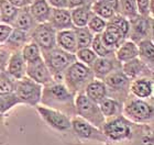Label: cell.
<instances>
[{
	"label": "cell",
	"mask_w": 154,
	"mask_h": 145,
	"mask_svg": "<svg viewBox=\"0 0 154 145\" xmlns=\"http://www.w3.org/2000/svg\"><path fill=\"white\" fill-rule=\"evenodd\" d=\"M33 42L36 43L42 51H48L56 45V33L50 24H40L32 33Z\"/></svg>",
	"instance_id": "obj_11"
},
{
	"label": "cell",
	"mask_w": 154,
	"mask_h": 145,
	"mask_svg": "<svg viewBox=\"0 0 154 145\" xmlns=\"http://www.w3.org/2000/svg\"><path fill=\"white\" fill-rule=\"evenodd\" d=\"M87 26H88V29H89L91 32L99 34V33H101L103 30H105L107 24L100 17L94 16V17H91V19L88 20Z\"/></svg>",
	"instance_id": "obj_37"
},
{
	"label": "cell",
	"mask_w": 154,
	"mask_h": 145,
	"mask_svg": "<svg viewBox=\"0 0 154 145\" xmlns=\"http://www.w3.org/2000/svg\"><path fill=\"white\" fill-rule=\"evenodd\" d=\"M30 12L32 18L38 22H45L51 16V9L46 0H35L31 6Z\"/></svg>",
	"instance_id": "obj_23"
},
{
	"label": "cell",
	"mask_w": 154,
	"mask_h": 145,
	"mask_svg": "<svg viewBox=\"0 0 154 145\" xmlns=\"http://www.w3.org/2000/svg\"><path fill=\"white\" fill-rule=\"evenodd\" d=\"M72 23H74L75 26L78 28L86 26L89 20V11L86 7H76L71 14Z\"/></svg>",
	"instance_id": "obj_27"
},
{
	"label": "cell",
	"mask_w": 154,
	"mask_h": 145,
	"mask_svg": "<svg viewBox=\"0 0 154 145\" xmlns=\"http://www.w3.org/2000/svg\"><path fill=\"white\" fill-rule=\"evenodd\" d=\"M48 3L55 8H66L67 7V0H48Z\"/></svg>",
	"instance_id": "obj_43"
},
{
	"label": "cell",
	"mask_w": 154,
	"mask_h": 145,
	"mask_svg": "<svg viewBox=\"0 0 154 145\" xmlns=\"http://www.w3.org/2000/svg\"><path fill=\"white\" fill-rule=\"evenodd\" d=\"M122 71L129 79H135V78L142 77L143 75H146L145 71H150L148 65L140 58L135 57L128 62H125L122 65Z\"/></svg>",
	"instance_id": "obj_14"
},
{
	"label": "cell",
	"mask_w": 154,
	"mask_h": 145,
	"mask_svg": "<svg viewBox=\"0 0 154 145\" xmlns=\"http://www.w3.org/2000/svg\"><path fill=\"white\" fill-rule=\"evenodd\" d=\"M56 43L63 51L68 52L71 54H75L77 52L76 36L74 31L72 30H61L56 34Z\"/></svg>",
	"instance_id": "obj_17"
},
{
	"label": "cell",
	"mask_w": 154,
	"mask_h": 145,
	"mask_svg": "<svg viewBox=\"0 0 154 145\" xmlns=\"http://www.w3.org/2000/svg\"><path fill=\"white\" fill-rule=\"evenodd\" d=\"M14 24H16L17 29L22 30V31H28L33 26V18L28 11H23V12L20 13L19 16H17Z\"/></svg>",
	"instance_id": "obj_34"
},
{
	"label": "cell",
	"mask_w": 154,
	"mask_h": 145,
	"mask_svg": "<svg viewBox=\"0 0 154 145\" xmlns=\"http://www.w3.org/2000/svg\"><path fill=\"white\" fill-rule=\"evenodd\" d=\"M14 84L16 81L12 80V77L6 71H0V95L12 94L14 91Z\"/></svg>",
	"instance_id": "obj_30"
},
{
	"label": "cell",
	"mask_w": 154,
	"mask_h": 145,
	"mask_svg": "<svg viewBox=\"0 0 154 145\" xmlns=\"http://www.w3.org/2000/svg\"><path fill=\"white\" fill-rule=\"evenodd\" d=\"M12 32L11 26L8 24H0V43L7 42L10 33Z\"/></svg>",
	"instance_id": "obj_40"
},
{
	"label": "cell",
	"mask_w": 154,
	"mask_h": 145,
	"mask_svg": "<svg viewBox=\"0 0 154 145\" xmlns=\"http://www.w3.org/2000/svg\"><path fill=\"white\" fill-rule=\"evenodd\" d=\"M90 68H91L94 76L100 80H103L107 75L115 71V63L108 56L107 57H97L96 61L94 62V64L90 66Z\"/></svg>",
	"instance_id": "obj_20"
},
{
	"label": "cell",
	"mask_w": 154,
	"mask_h": 145,
	"mask_svg": "<svg viewBox=\"0 0 154 145\" xmlns=\"http://www.w3.org/2000/svg\"><path fill=\"white\" fill-rule=\"evenodd\" d=\"M75 36H76V43H77V50L79 48H86L89 47L93 41V33L88 28H77L74 31Z\"/></svg>",
	"instance_id": "obj_26"
},
{
	"label": "cell",
	"mask_w": 154,
	"mask_h": 145,
	"mask_svg": "<svg viewBox=\"0 0 154 145\" xmlns=\"http://www.w3.org/2000/svg\"><path fill=\"white\" fill-rule=\"evenodd\" d=\"M7 66V73L14 79H21L26 75V62L24 61L22 54L17 52L9 57Z\"/></svg>",
	"instance_id": "obj_12"
},
{
	"label": "cell",
	"mask_w": 154,
	"mask_h": 145,
	"mask_svg": "<svg viewBox=\"0 0 154 145\" xmlns=\"http://www.w3.org/2000/svg\"><path fill=\"white\" fill-rule=\"evenodd\" d=\"M139 51V56L140 59L143 61L145 64H153L154 62V46L153 42L150 40H141L139 42L138 46Z\"/></svg>",
	"instance_id": "obj_24"
},
{
	"label": "cell",
	"mask_w": 154,
	"mask_h": 145,
	"mask_svg": "<svg viewBox=\"0 0 154 145\" xmlns=\"http://www.w3.org/2000/svg\"><path fill=\"white\" fill-rule=\"evenodd\" d=\"M72 130L74 131L78 137L83 140H91L97 142H106V137L103 135V131L93 124H90L88 121L84 120L79 116H73L71 119Z\"/></svg>",
	"instance_id": "obj_9"
},
{
	"label": "cell",
	"mask_w": 154,
	"mask_h": 145,
	"mask_svg": "<svg viewBox=\"0 0 154 145\" xmlns=\"http://www.w3.org/2000/svg\"><path fill=\"white\" fill-rule=\"evenodd\" d=\"M90 46H91V50L94 51V53L98 57H107V56H109L112 53V50H109V48H107L106 46L103 45L100 33L94 36Z\"/></svg>",
	"instance_id": "obj_31"
},
{
	"label": "cell",
	"mask_w": 154,
	"mask_h": 145,
	"mask_svg": "<svg viewBox=\"0 0 154 145\" xmlns=\"http://www.w3.org/2000/svg\"><path fill=\"white\" fill-rule=\"evenodd\" d=\"M21 103L30 106H38L42 97V85L38 84L29 77H23L16 80L13 91Z\"/></svg>",
	"instance_id": "obj_6"
},
{
	"label": "cell",
	"mask_w": 154,
	"mask_h": 145,
	"mask_svg": "<svg viewBox=\"0 0 154 145\" xmlns=\"http://www.w3.org/2000/svg\"><path fill=\"white\" fill-rule=\"evenodd\" d=\"M38 112L42 116V119L48 123V125L55 129L60 132H68L72 130L71 119L67 116V114L64 112H61L58 110L52 109L48 107L35 106Z\"/></svg>",
	"instance_id": "obj_8"
},
{
	"label": "cell",
	"mask_w": 154,
	"mask_h": 145,
	"mask_svg": "<svg viewBox=\"0 0 154 145\" xmlns=\"http://www.w3.org/2000/svg\"><path fill=\"white\" fill-rule=\"evenodd\" d=\"M93 77L91 68L77 61L69 65L64 71L65 86L71 92H76L85 88L89 81L93 80Z\"/></svg>",
	"instance_id": "obj_3"
},
{
	"label": "cell",
	"mask_w": 154,
	"mask_h": 145,
	"mask_svg": "<svg viewBox=\"0 0 154 145\" xmlns=\"http://www.w3.org/2000/svg\"><path fill=\"white\" fill-rule=\"evenodd\" d=\"M43 61L51 71L53 78L64 74L68 66L76 61L75 54L63 51L60 47H53L48 51H43Z\"/></svg>",
	"instance_id": "obj_4"
},
{
	"label": "cell",
	"mask_w": 154,
	"mask_h": 145,
	"mask_svg": "<svg viewBox=\"0 0 154 145\" xmlns=\"http://www.w3.org/2000/svg\"><path fill=\"white\" fill-rule=\"evenodd\" d=\"M103 83L107 88L113 91L125 90L130 85V79L125 75L122 71H113L103 78Z\"/></svg>",
	"instance_id": "obj_15"
},
{
	"label": "cell",
	"mask_w": 154,
	"mask_h": 145,
	"mask_svg": "<svg viewBox=\"0 0 154 145\" xmlns=\"http://www.w3.org/2000/svg\"><path fill=\"white\" fill-rule=\"evenodd\" d=\"M74 104L75 111L80 118L88 121L90 124H93L94 126H96L98 129H103L106 118L103 116V113L99 109V106L97 103L91 101L89 98H87L85 94H79L75 98Z\"/></svg>",
	"instance_id": "obj_5"
},
{
	"label": "cell",
	"mask_w": 154,
	"mask_h": 145,
	"mask_svg": "<svg viewBox=\"0 0 154 145\" xmlns=\"http://www.w3.org/2000/svg\"><path fill=\"white\" fill-rule=\"evenodd\" d=\"M125 116L134 123H148L153 118V108L144 100L129 99L123 108Z\"/></svg>",
	"instance_id": "obj_7"
},
{
	"label": "cell",
	"mask_w": 154,
	"mask_h": 145,
	"mask_svg": "<svg viewBox=\"0 0 154 145\" xmlns=\"http://www.w3.org/2000/svg\"><path fill=\"white\" fill-rule=\"evenodd\" d=\"M26 31H22V30H19V29H16L14 31L10 33L9 38L7 40V42L8 44L12 46H21L23 45L24 43L26 42Z\"/></svg>",
	"instance_id": "obj_35"
},
{
	"label": "cell",
	"mask_w": 154,
	"mask_h": 145,
	"mask_svg": "<svg viewBox=\"0 0 154 145\" xmlns=\"http://www.w3.org/2000/svg\"><path fill=\"white\" fill-rule=\"evenodd\" d=\"M101 2H103L105 5L109 6L110 8H112L113 10L119 9V0H99Z\"/></svg>",
	"instance_id": "obj_44"
},
{
	"label": "cell",
	"mask_w": 154,
	"mask_h": 145,
	"mask_svg": "<svg viewBox=\"0 0 154 145\" xmlns=\"http://www.w3.org/2000/svg\"><path fill=\"white\" fill-rule=\"evenodd\" d=\"M75 56H76V58L80 63L87 65L88 67H90V66L94 64V62L96 61V58L98 57V56L94 53L93 50H90L89 47L77 50V52L75 53Z\"/></svg>",
	"instance_id": "obj_32"
},
{
	"label": "cell",
	"mask_w": 154,
	"mask_h": 145,
	"mask_svg": "<svg viewBox=\"0 0 154 145\" xmlns=\"http://www.w3.org/2000/svg\"><path fill=\"white\" fill-rule=\"evenodd\" d=\"M100 35H101V41L103 45L109 50H112L113 47L118 46L121 43L122 39L125 38L120 29L113 26L112 23H109L108 26H106L105 30L103 31V34Z\"/></svg>",
	"instance_id": "obj_16"
},
{
	"label": "cell",
	"mask_w": 154,
	"mask_h": 145,
	"mask_svg": "<svg viewBox=\"0 0 154 145\" xmlns=\"http://www.w3.org/2000/svg\"><path fill=\"white\" fill-rule=\"evenodd\" d=\"M9 52L6 51V50H2L0 48V71H5V67L8 64V61H9Z\"/></svg>",
	"instance_id": "obj_41"
},
{
	"label": "cell",
	"mask_w": 154,
	"mask_h": 145,
	"mask_svg": "<svg viewBox=\"0 0 154 145\" xmlns=\"http://www.w3.org/2000/svg\"><path fill=\"white\" fill-rule=\"evenodd\" d=\"M129 88L133 96L139 99H145L152 95L153 84L151 79H149L148 77H139L131 81Z\"/></svg>",
	"instance_id": "obj_13"
},
{
	"label": "cell",
	"mask_w": 154,
	"mask_h": 145,
	"mask_svg": "<svg viewBox=\"0 0 154 145\" xmlns=\"http://www.w3.org/2000/svg\"><path fill=\"white\" fill-rule=\"evenodd\" d=\"M50 18H51L53 28H56L60 31L61 30H68L69 28H72L73 23H72L71 13L65 8H55V9H53Z\"/></svg>",
	"instance_id": "obj_19"
},
{
	"label": "cell",
	"mask_w": 154,
	"mask_h": 145,
	"mask_svg": "<svg viewBox=\"0 0 154 145\" xmlns=\"http://www.w3.org/2000/svg\"><path fill=\"white\" fill-rule=\"evenodd\" d=\"M93 10L98 14V17L100 18H103V19H110L113 17V12L115 10L112 8H110L109 6L105 5L101 1H96V2L93 5Z\"/></svg>",
	"instance_id": "obj_36"
},
{
	"label": "cell",
	"mask_w": 154,
	"mask_h": 145,
	"mask_svg": "<svg viewBox=\"0 0 154 145\" xmlns=\"http://www.w3.org/2000/svg\"><path fill=\"white\" fill-rule=\"evenodd\" d=\"M84 5V0H67V6L69 8H76Z\"/></svg>",
	"instance_id": "obj_45"
},
{
	"label": "cell",
	"mask_w": 154,
	"mask_h": 145,
	"mask_svg": "<svg viewBox=\"0 0 154 145\" xmlns=\"http://www.w3.org/2000/svg\"><path fill=\"white\" fill-rule=\"evenodd\" d=\"M99 109L103 113V116L106 119H110L113 116H120V113L122 111V107L119 101H117L113 98H103L99 103Z\"/></svg>",
	"instance_id": "obj_22"
},
{
	"label": "cell",
	"mask_w": 154,
	"mask_h": 145,
	"mask_svg": "<svg viewBox=\"0 0 154 145\" xmlns=\"http://www.w3.org/2000/svg\"><path fill=\"white\" fill-rule=\"evenodd\" d=\"M149 21L143 18H137L131 23L132 39L134 41H141L143 36L146 35L149 31Z\"/></svg>",
	"instance_id": "obj_25"
},
{
	"label": "cell",
	"mask_w": 154,
	"mask_h": 145,
	"mask_svg": "<svg viewBox=\"0 0 154 145\" xmlns=\"http://www.w3.org/2000/svg\"><path fill=\"white\" fill-rule=\"evenodd\" d=\"M24 61L28 63V62H32L35 61L38 58L42 57L41 56V48L38 47V44L34 42L28 43L26 45L23 46L22 52H21Z\"/></svg>",
	"instance_id": "obj_29"
},
{
	"label": "cell",
	"mask_w": 154,
	"mask_h": 145,
	"mask_svg": "<svg viewBox=\"0 0 154 145\" xmlns=\"http://www.w3.org/2000/svg\"><path fill=\"white\" fill-rule=\"evenodd\" d=\"M139 56V51H138V45L135 44L133 41H127L120 44L118 47L117 52H116V57L119 62L125 63L130 59L138 57Z\"/></svg>",
	"instance_id": "obj_21"
},
{
	"label": "cell",
	"mask_w": 154,
	"mask_h": 145,
	"mask_svg": "<svg viewBox=\"0 0 154 145\" xmlns=\"http://www.w3.org/2000/svg\"><path fill=\"white\" fill-rule=\"evenodd\" d=\"M41 101L45 107H51L52 109L58 110L61 112H72L75 110L74 95L68 90L64 84L54 83L45 85L42 88ZM76 112V111H75Z\"/></svg>",
	"instance_id": "obj_2"
},
{
	"label": "cell",
	"mask_w": 154,
	"mask_h": 145,
	"mask_svg": "<svg viewBox=\"0 0 154 145\" xmlns=\"http://www.w3.org/2000/svg\"><path fill=\"white\" fill-rule=\"evenodd\" d=\"M146 126L128 120L125 116H117L106 120L103 125L106 145H149L152 144V133L149 130L143 131Z\"/></svg>",
	"instance_id": "obj_1"
},
{
	"label": "cell",
	"mask_w": 154,
	"mask_h": 145,
	"mask_svg": "<svg viewBox=\"0 0 154 145\" xmlns=\"http://www.w3.org/2000/svg\"><path fill=\"white\" fill-rule=\"evenodd\" d=\"M18 103L21 102L14 92L8 95H0V114H3Z\"/></svg>",
	"instance_id": "obj_33"
},
{
	"label": "cell",
	"mask_w": 154,
	"mask_h": 145,
	"mask_svg": "<svg viewBox=\"0 0 154 145\" xmlns=\"http://www.w3.org/2000/svg\"><path fill=\"white\" fill-rule=\"evenodd\" d=\"M26 76L35 81L38 84L45 86L54 81V78L52 76L51 71H48V66L44 63L43 58L40 57L35 61L28 62L26 63Z\"/></svg>",
	"instance_id": "obj_10"
},
{
	"label": "cell",
	"mask_w": 154,
	"mask_h": 145,
	"mask_svg": "<svg viewBox=\"0 0 154 145\" xmlns=\"http://www.w3.org/2000/svg\"><path fill=\"white\" fill-rule=\"evenodd\" d=\"M150 1L151 0H135V3H137V8H138L139 12L144 14V13L148 12L149 6H150Z\"/></svg>",
	"instance_id": "obj_42"
},
{
	"label": "cell",
	"mask_w": 154,
	"mask_h": 145,
	"mask_svg": "<svg viewBox=\"0 0 154 145\" xmlns=\"http://www.w3.org/2000/svg\"><path fill=\"white\" fill-rule=\"evenodd\" d=\"M85 95L87 96V98H89L91 101L98 104L103 98L107 97L106 85L100 79H97V80L93 79L85 87Z\"/></svg>",
	"instance_id": "obj_18"
},
{
	"label": "cell",
	"mask_w": 154,
	"mask_h": 145,
	"mask_svg": "<svg viewBox=\"0 0 154 145\" xmlns=\"http://www.w3.org/2000/svg\"><path fill=\"white\" fill-rule=\"evenodd\" d=\"M0 13H1L2 21L12 22L18 16V10L8 0H0Z\"/></svg>",
	"instance_id": "obj_28"
},
{
	"label": "cell",
	"mask_w": 154,
	"mask_h": 145,
	"mask_svg": "<svg viewBox=\"0 0 154 145\" xmlns=\"http://www.w3.org/2000/svg\"><path fill=\"white\" fill-rule=\"evenodd\" d=\"M119 3L121 5L122 12L128 17H137L138 11H137V3L135 0H120Z\"/></svg>",
	"instance_id": "obj_38"
},
{
	"label": "cell",
	"mask_w": 154,
	"mask_h": 145,
	"mask_svg": "<svg viewBox=\"0 0 154 145\" xmlns=\"http://www.w3.org/2000/svg\"><path fill=\"white\" fill-rule=\"evenodd\" d=\"M110 23H112L113 26L119 28L120 31L122 32V34L125 36L127 35L129 33V31H130V24H129L128 21H127L125 18H122V17H117V18L112 19V21Z\"/></svg>",
	"instance_id": "obj_39"
},
{
	"label": "cell",
	"mask_w": 154,
	"mask_h": 145,
	"mask_svg": "<svg viewBox=\"0 0 154 145\" xmlns=\"http://www.w3.org/2000/svg\"><path fill=\"white\" fill-rule=\"evenodd\" d=\"M8 1H9L13 7H16V8L26 6V0H8Z\"/></svg>",
	"instance_id": "obj_46"
}]
</instances>
